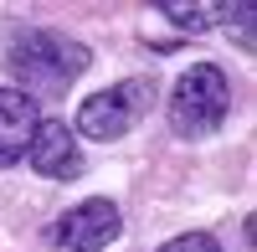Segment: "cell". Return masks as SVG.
<instances>
[{
    "instance_id": "5b68a950",
    "label": "cell",
    "mask_w": 257,
    "mask_h": 252,
    "mask_svg": "<svg viewBox=\"0 0 257 252\" xmlns=\"http://www.w3.org/2000/svg\"><path fill=\"white\" fill-rule=\"evenodd\" d=\"M26 160H31V170L47 175V180H72V175H82V150H77L72 129H67V123H57V118L36 123V134H31V144H26Z\"/></svg>"
},
{
    "instance_id": "7a4b0ae2",
    "label": "cell",
    "mask_w": 257,
    "mask_h": 252,
    "mask_svg": "<svg viewBox=\"0 0 257 252\" xmlns=\"http://www.w3.org/2000/svg\"><path fill=\"white\" fill-rule=\"evenodd\" d=\"M231 113V82L216 62H196L170 93V129L180 139H206L216 134Z\"/></svg>"
},
{
    "instance_id": "8992f818",
    "label": "cell",
    "mask_w": 257,
    "mask_h": 252,
    "mask_svg": "<svg viewBox=\"0 0 257 252\" xmlns=\"http://www.w3.org/2000/svg\"><path fill=\"white\" fill-rule=\"evenodd\" d=\"M36 103L16 88H0V165H16L36 134Z\"/></svg>"
},
{
    "instance_id": "ba28073f",
    "label": "cell",
    "mask_w": 257,
    "mask_h": 252,
    "mask_svg": "<svg viewBox=\"0 0 257 252\" xmlns=\"http://www.w3.org/2000/svg\"><path fill=\"white\" fill-rule=\"evenodd\" d=\"M160 252H221L216 237H206V232H185V237H170Z\"/></svg>"
},
{
    "instance_id": "3957f363",
    "label": "cell",
    "mask_w": 257,
    "mask_h": 252,
    "mask_svg": "<svg viewBox=\"0 0 257 252\" xmlns=\"http://www.w3.org/2000/svg\"><path fill=\"white\" fill-rule=\"evenodd\" d=\"M149 103H155V77H123V82H113V88H103L82 103L77 129L88 139H123L149 113Z\"/></svg>"
},
{
    "instance_id": "6da1fadb",
    "label": "cell",
    "mask_w": 257,
    "mask_h": 252,
    "mask_svg": "<svg viewBox=\"0 0 257 252\" xmlns=\"http://www.w3.org/2000/svg\"><path fill=\"white\" fill-rule=\"evenodd\" d=\"M0 62L26 82L31 93H62L67 82H77L88 72V47L82 41H67L62 31H47V26H31V31H16L6 41Z\"/></svg>"
},
{
    "instance_id": "277c9868",
    "label": "cell",
    "mask_w": 257,
    "mask_h": 252,
    "mask_svg": "<svg viewBox=\"0 0 257 252\" xmlns=\"http://www.w3.org/2000/svg\"><path fill=\"white\" fill-rule=\"evenodd\" d=\"M113 237H118V206L93 196V201H77L52 226V252H103Z\"/></svg>"
},
{
    "instance_id": "52a82bcc",
    "label": "cell",
    "mask_w": 257,
    "mask_h": 252,
    "mask_svg": "<svg viewBox=\"0 0 257 252\" xmlns=\"http://www.w3.org/2000/svg\"><path fill=\"white\" fill-rule=\"evenodd\" d=\"M160 16H175V26L180 31H206L211 26V16H221L216 6H175V0H165Z\"/></svg>"
}]
</instances>
